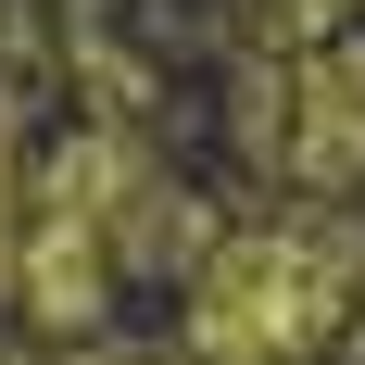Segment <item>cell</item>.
I'll return each instance as SVG.
<instances>
[{
	"instance_id": "6da1fadb",
	"label": "cell",
	"mask_w": 365,
	"mask_h": 365,
	"mask_svg": "<svg viewBox=\"0 0 365 365\" xmlns=\"http://www.w3.org/2000/svg\"><path fill=\"white\" fill-rule=\"evenodd\" d=\"M365 277L353 227H252L202 264V302H189V340L202 365H302L340 328V302Z\"/></svg>"
},
{
	"instance_id": "7a4b0ae2",
	"label": "cell",
	"mask_w": 365,
	"mask_h": 365,
	"mask_svg": "<svg viewBox=\"0 0 365 365\" xmlns=\"http://www.w3.org/2000/svg\"><path fill=\"white\" fill-rule=\"evenodd\" d=\"M302 164H365V51L302 63Z\"/></svg>"
},
{
	"instance_id": "3957f363",
	"label": "cell",
	"mask_w": 365,
	"mask_h": 365,
	"mask_svg": "<svg viewBox=\"0 0 365 365\" xmlns=\"http://www.w3.org/2000/svg\"><path fill=\"white\" fill-rule=\"evenodd\" d=\"M26 277V177H13V139H0V290Z\"/></svg>"
},
{
	"instance_id": "277c9868",
	"label": "cell",
	"mask_w": 365,
	"mask_h": 365,
	"mask_svg": "<svg viewBox=\"0 0 365 365\" xmlns=\"http://www.w3.org/2000/svg\"><path fill=\"white\" fill-rule=\"evenodd\" d=\"M88 365H126V353H88Z\"/></svg>"
},
{
	"instance_id": "5b68a950",
	"label": "cell",
	"mask_w": 365,
	"mask_h": 365,
	"mask_svg": "<svg viewBox=\"0 0 365 365\" xmlns=\"http://www.w3.org/2000/svg\"><path fill=\"white\" fill-rule=\"evenodd\" d=\"M0 365H26V353H0Z\"/></svg>"
}]
</instances>
